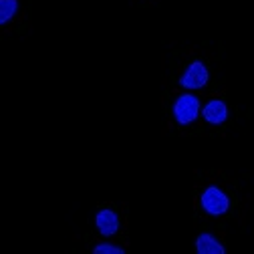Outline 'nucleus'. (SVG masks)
<instances>
[{
  "instance_id": "obj_1",
  "label": "nucleus",
  "mask_w": 254,
  "mask_h": 254,
  "mask_svg": "<svg viewBox=\"0 0 254 254\" xmlns=\"http://www.w3.org/2000/svg\"><path fill=\"white\" fill-rule=\"evenodd\" d=\"M172 111H174V119L180 125H190V123H194L200 117L202 105H200V99L196 97V95L184 93V95H180V97L176 99Z\"/></svg>"
},
{
  "instance_id": "obj_2",
  "label": "nucleus",
  "mask_w": 254,
  "mask_h": 254,
  "mask_svg": "<svg viewBox=\"0 0 254 254\" xmlns=\"http://www.w3.org/2000/svg\"><path fill=\"white\" fill-rule=\"evenodd\" d=\"M200 206L210 216H224L228 212V208H230V200L220 188L210 186V188L204 190L202 196H200Z\"/></svg>"
},
{
  "instance_id": "obj_3",
  "label": "nucleus",
  "mask_w": 254,
  "mask_h": 254,
  "mask_svg": "<svg viewBox=\"0 0 254 254\" xmlns=\"http://www.w3.org/2000/svg\"><path fill=\"white\" fill-rule=\"evenodd\" d=\"M208 79H210L208 67L204 65L202 61H194V63H190V65L186 67V71L182 73L180 85H182L184 89L196 91V89H204V87L208 85Z\"/></svg>"
},
{
  "instance_id": "obj_4",
  "label": "nucleus",
  "mask_w": 254,
  "mask_h": 254,
  "mask_svg": "<svg viewBox=\"0 0 254 254\" xmlns=\"http://www.w3.org/2000/svg\"><path fill=\"white\" fill-rule=\"evenodd\" d=\"M95 226L99 228V232L103 236H115L119 232V216L109 210V208H103L97 212V216H95Z\"/></svg>"
},
{
  "instance_id": "obj_5",
  "label": "nucleus",
  "mask_w": 254,
  "mask_h": 254,
  "mask_svg": "<svg viewBox=\"0 0 254 254\" xmlns=\"http://www.w3.org/2000/svg\"><path fill=\"white\" fill-rule=\"evenodd\" d=\"M202 115L210 125H220V123H224L228 119V105L222 99H212L204 105Z\"/></svg>"
},
{
  "instance_id": "obj_6",
  "label": "nucleus",
  "mask_w": 254,
  "mask_h": 254,
  "mask_svg": "<svg viewBox=\"0 0 254 254\" xmlns=\"http://www.w3.org/2000/svg\"><path fill=\"white\" fill-rule=\"evenodd\" d=\"M196 252H198V254H224L226 248L220 244V240H218L214 234L202 232V234L196 238Z\"/></svg>"
},
{
  "instance_id": "obj_7",
  "label": "nucleus",
  "mask_w": 254,
  "mask_h": 254,
  "mask_svg": "<svg viewBox=\"0 0 254 254\" xmlns=\"http://www.w3.org/2000/svg\"><path fill=\"white\" fill-rule=\"evenodd\" d=\"M18 12V0H0V24H6Z\"/></svg>"
},
{
  "instance_id": "obj_8",
  "label": "nucleus",
  "mask_w": 254,
  "mask_h": 254,
  "mask_svg": "<svg viewBox=\"0 0 254 254\" xmlns=\"http://www.w3.org/2000/svg\"><path fill=\"white\" fill-rule=\"evenodd\" d=\"M93 254H125V250H123L121 246L103 242V244H97V246L93 248Z\"/></svg>"
}]
</instances>
